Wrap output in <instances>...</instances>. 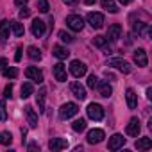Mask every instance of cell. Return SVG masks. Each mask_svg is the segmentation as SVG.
I'll list each match as a JSON object with an SVG mask.
<instances>
[{
  "mask_svg": "<svg viewBox=\"0 0 152 152\" xmlns=\"http://www.w3.org/2000/svg\"><path fill=\"white\" fill-rule=\"evenodd\" d=\"M63 2H64L66 6H73V4H77L79 0H63Z\"/></svg>",
  "mask_w": 152,
  "mask_h": 152,
  "instance_id": "60d3db41",
  "label": "cell"
},
{
  "mask_svg": "<svg viewBox=\"0 0 152 152\" xmlns=\"http://www.w3.org/2000/svg\"><path fill=\"white\" fill-rule=\"evenodd\" d=\"M23 111H25V116H27V122H29V125L34 129V127H38V113L31 107V106H25L23 107Z\"/></svg>",
  "mask_w": 152,
  "mask_h": 152,
  "instance_id": "2e32d148",
  "label": "cell"
},
{
  "mask_svg": "<svg viewBox=\"0 0 152 152\" xmlns=\"http://www.w3.org/2000/svg\"><path fill=\"white\" fill-rule=\"evenodd\" d=\"M132 2V0H120V4H124V6H129Z\"/></svg>",
  "mask_w": 152,
  "mask_h": 152,
  "instance_id": "ee69618b",
  "label": "cell"
},
{
  "mask_svg": "<svg viewBox=\"0 0 152 152\" xmlns=\"http://www.w3.org/2000/svg\"><path fill=\"white\" fill-rule=\"evenodd\" d=\"M52 73H54L56 81H59V83H64V81H66V66H64L63 63H57V64H54V68H52Z\"/></svg>",
  "mask_w": 152,
  "mask_h": 152,
  "instance_id": "9c48e42d",
  "label": "cell"
},
{
  "mask_svg": "<svg viewBox=\"0 0 152 152\" xmlns=\"http://www.w3.org/2000/svg\"><path fill=\"white\" fill-rule=\"evenodd\" d=\"M134 63L138 66H147L148 64V57H147V52L143 48H136L134 50Z\"/></svg>",
  "mask_w": 152,
  "mask_h": 152,
  "instance_id": "9a60e30c",
  "label": "cell"
},
{
  "mask_svg": "<svg viewBox=\"0 0 152 152\" xmlns=\"http://www.w3.org/2000/svg\"><path fill=\"white\" fill-rule=\"evenodd\" d=\"M31 31H32V34L36 36V38H41L43 34H45V22H41V20H34L32 22V27H31Z\"/></svg>",
  "mask_w": 152,
  "mask_h": 152,
  "instance_id": "ffe728a7",
  "label": "cell"
},
{
  "mask_svg": "<svg viewBox=\"0 0 152 152\" xmlns=\"http://www.w3.org/2000/svg\"><path fill=\"white\" fill-rule=\"evenodd\" d=\"M102 2V7L106 9V11H109V13H118V6L113 2V0H100Z\"/></svg>",
  "mask_w": 152,
  "mask_h": 152,
  "instance_id": "f1b7e54d",
  "label": "cell"
},
{
  "mask_svg": "<svg viewBox=\"0 0 152 152\" xmlns=\"http://www.w3.org/2000/svg\"><path fill=\"white\" fill-rule=\"evenodd\" d=\"M77 113H79V106L75 104V102H66V104H63L61 109H59V116H61L63 120H68V118L75 116Z\"/></svg>",
  "mask_w": 152,
  "mask_h": 152,
  "instance_id": "6da1fadb",
  "label": "cell"
},
{
  "mask_svg": "<svg viewBox=\"0 0 152 152\" xmlns=\"http://www.w3.org/2000/svg\"><path fill=\"white\" fill-rule=\"evenodd\" d=\"M9 29H11V22L2 20L0 22V43H6L9 38Z\"/></svg>",
  "mask_w": 152,
  "mask_h": 152,
  "instance_id": "d6986e66",
  "label": "cell"
},
{
  "mask_svg": "<svg viewBox=\"0 0 152 152\" xmlns=\"http://www.w3.org/2000/svg\"><path fill=\"white\" fill-rule=\"evenodd\" d=\"M104 131L102 129H91L90 132H88V143H91V145H95V143H100L102 140H104Z\"/></svg>",
  "mask_w": 152,
  "mask_h": 152,
  "instance_id": "5bb4252c",
  "label": "cell"
},
{
  "mask_svg": "<svg viewBox=\"0 0 152 152\" xmlns=\"http://www.w3.org/2000/svg\"><path fill=\"white\" fill-rule=\"evenodd\" d=\"M124 145H125V138H124L122 134H113V136L109 138L107 148H109V150H118V148L124 147Z\"/></svg>",
  "mask_w": 152,
  "mask_h": 152,
  "instance_id": "30bf717a",
  "label": "cell"
},
{
  "mask_svg": "<svg viewBox=\"0 0 152 152\" xmlns=\"http://www.w3.org/2000/svg\"><path fill=\"white\" fill-rule=\"evenodd\" d=\"M15 59H16V61H20V59H22V47H18V48H16V56H15Z\"/></svg>",
  "mask_w": 152,
  "mask_h": 152,
  "instance_id": "ab89813d",
  "label": "cell"
},
{
  "mask_svg": "<svg viewBox=\"0 0 152 152\" xmlns=\"http://www.w3.org/2000/svg\"><path fill=\"white\" fill-rule=\"evenodd\" d=\"M25 77L29 81H34V83H43V72L38 66H29L25 70Z\"/></svg>",
  "mask_w": 152,
  "mask_h": 152,
  "instance_id": "5b68a950",
  "label": "cell"
},
{
  "mask_svg": "<svg viewBox=\"0 0 152 152\" xmlns=\"http://www.w3.org/2000/svg\"><path fill=\"white\" fill-rule=\"evenodd\" d=\"M122 36V27L118 25V23H113L109 29H107V41H116L118 38Z\"/></svg>",
  "mask_w": 152,
  "mask_h": 152,
  "instance_id": "e0dca14e",
  "label": "cell"
},
{
  "mask_svg": "<svg viewBox=\"0 0 152 152\" xmlns=\"http://www.w3.org/2000/svg\"><path fill=\"white\" fill-rule=\"evenodd\" d=\"M107 66H113V68H118L120 72H124V73H131V64L127 63V61H124V59H109L107 61Z\"/></svg>",
  "mask_w": 152,
  "mask_h": 152,
  "instance_id": "52a82bcc",
  "label": "cell"
},
{
  "mask_svg": "<svg viewBox=\"0 0 152 152\" xmlns=\"http://www.w3.org/2000/svg\"><path fill=\"white\" fill-rule=\"evenodd\" d=\"M84 4H86V6H93V4H95V0H84Z\"/></svg>",
  "mask_w": 152,
  "mask_h": 152,
  "instance_id": "f6af8a7d",
  "label": "cell"
},
{
  "mask_svg": "<svg viewBox=\"0 0 152 152\" xmlns=\"http://www.w3.org/2000/svg\"><path fill=\"white\" fill-rule=\"evenodd\" d=\"M38 148H39V147H38L36 143H31V145H29V150H38Z\"/></svg>",
  "mask_w": 152,
  "mask_h": 152,
  "instance_id": "7bdbcfd3",
  "label": "cell"
},
{
  "mask_svg": "<svg viewBox=\"0 0 152 152\" xmlns=\"http://www.w3.org/2000/svg\"><path fill=\"white\" fill-rule=\"evenodd\" d=\"M70 72H72V75L73 77H83V75H86V72H88V68H86V64L83 63V61H79V59H73L72 63H70Z\"/></svg>",
  "mask_w": 152,
  "mask_h": 152,
  "instance_id": "7a4b0ae2",
  "label": "cell"
},
{
  "mask_svg": "<svg viewBox=\"0 0 152 152\" xmlns=\"http://www.w3.org/2000/svg\"><path fill=\"white\" fill-rule=\"evenodd\" d=\"M7 118V113H6V104L0 102V122H6Z\"/></svg>",
  "mask_w": 152,
  "mask_h": 152,
  "instance_id": "d590c367",
  "label": "cell"
},
{
  "mask_svg": "<svg viewBox=\"0 0 152 152\" xmlns=\"http://www.w3.org/2000/svg\"><path fill=\"white\" fill-rule=\"evenodd\" d=\"M2 73H4V77H7V79H16L18 77V70L15 66H6L2 70Z\"/></svg>",
  "mask_w": 152,
  "mask_h": 152,
  "instance_id": "83f0119b",
  "label": "cell"
},
{
  "mask_svg": "<svg viewBox=\"0 0 152 152\" xmlns=\"http://www.w3.org/2000/svg\"><path fill=\"white\" fill-rule=\"evenodd\" d=\"M27 56L32 59V61H39L41 59V50L38 47H29L27 48Z\"/></svg>",
  "mask_w": 152,
  "mask_h": 152,
  "instance_id": "4316f807",
  "label": "cell"
},
{
  "mask_svg": "<svg viewBox=\"0 0 152 152\" xmlns=\"http://www.w3.org/2000/svg\"><path fill=\"white\" fill-rule=\"evenodd\" d=\"M72 129H73L75 132H83V131L86 129V120H84V118H79V120H75V122L72 124Z\"/></svg>",
  "mask_w": 152,
  "mask_h": 152,
  "instance_id": "f546056e",
  "label": "cell"
},
{
  "mask_svg": "<svg viewBox=\"0 0 152 152\" xmlns=\"http://www.w3.org/2000/svg\"><path fill=\"white\" fill-rule=\"evenodd\" d=\"M134 32H136V34H141L143 38H148V34H150V27H148V23L136 22V23H134Z\"/></svg>",
  "mask_w": 152,
  "mask_h": 152,
  "instance_id": "44dd1931",
  "label": "cell"
},
{
  "mask_svg": "<svg viewBox=\"0 0 152 152\" xmlns=\"http://www.w3.org/2000/svg\"><path fill=\"white\" fill-rule=\"evenodd\" d=\"M11 31H13V34H15V36H18V38L25 34L23 23H20V22H11Z\"/></svg>",
  "mask_w": 152,
  "mask_h": 152,
  "instance_id": "484cf974",
  "label": "cell"
},
{
  "mask_svg": "<svg viewBox=\"0 0 152 152\" xmlns=\"http://www.w3.org/2000/svg\"><path fill=\"white\" fill-rule=\"evenodd\" d=\"M6 66H7V59L6 57H0V72H2Z\"/></svg>",
  "mask_w": 152,
  "mask_h": 152,
  "instance_id": "f35d334b",
  "label": "cell"
},
{
  "mask_svg": "<svg viewBox=\"0 0 152 152\" xmlns=\"http://www.w3.org/2000/svg\"><path fill=\"white\" fill-rule=\"evenodd\" d=\"M38 9H39L41 13H48L50 6H48V2H47V0H38Z\"/></svg>",
  "mask_w": 152,
  "mask_h": 152,
  "instance_id": "e575fe53",
  "label": "cell"
},
{
  "mask_svg": "<svg viewBox=\"0 0 152 152\" xmlns=\"http://www.w3.org/2000/svg\"><path fill=\"white\" fill-rule=\"evenodd\" d=\"M11 95H13V84H7L6 90H4V97L6 99H11Z\"/></svg>",
  "mask_w": 152,
  "mask_h": 152,
  "instance_id": "74e56055",
  "label": "cell"
},
{
  "mask_svg": "<svg viewBox=\"0 0 152 152\" xmlns=\"http://www.w3.org/2000/svg\"><path fill=\"white\" fill-rule=\"evenodd\" d=\"M66 25L72 29V31H83V27H84V20H83V16H79V15H70V16H66Z\"/></svg>",
  "mask_w": 152,
  "mask_h": 152,
  "instance_id": "277c9868",
  "label": "cell"
},
{
  "mask_svg": "<svg viewBox=\"0 0 152 152\" xmlns=\"http://www.w3.org/2000/svg\"><path fill=\"white\" fill-rule=\"evenodd\" d=\"M152 147V140L150 138H138L136 141V148L138 150H148Z\"/></svg>",
  "mask_w": 152,
  "mask_h": 152,
  "instance_id": "d4e9b609",
  "label": "cell"
},
{
  "mask_svg": "<svg viewBox=\"0 0 152 152\" xmlns=\"http://www.w3.org/2000/svg\"><path fill=\"white\" fill-rule=\"evenodd\" d=\"M70 91L73 93V97H77L79 100H84L86 99V88L81 83H72L70 84Z\"/></svg>",
  "mask_w": 152,
  "mask_h": 152,
  "instance_id": "8fae6325",
  "label": "cell"
},
{
  "mask_svg": "<svg viewBox=\"0 0 152 152\" xmlns=\"http://www.w3.org/2000/svg\"><path fill=\"white\" fill-rule=\"evenodd\" d=\"M20 93H22V95H20L22 99H29V97L34 93V86H32L31 83H23V84H22V90H20Z\"/></svg>",
  "mask_w": 152,
  "mask_h": 152,
  "instance_id": "cb8c5ba5",
  "label": "cell"
},
{
  "mask_svg": "<svg viewBox=\"0 0 152 152\" xmlns=\"http://www.w3.org/2000/svg\"><path fill=\"white\" fill-rule=\"evenodd\" d=\"M86 20H88V23H90L93 29H100V27L104 25V15H102V13H88Z\"/></svg>",
  "mask_w": 152,
  "mask_h": 152,
  "instance_id": "8992f818",
  "label": "cell"
},
{
  "mask_svg": "<svg viewBox=\"0 0 152 152\" xmlns=\"http://www.w3.org/2000/svg\"><path fill=\"white\" fill-rule=\"evenodd\" d=\"M93 43H95L97 47L104 48V47L107 45V38H106V36H95V38H93Z\"/></svg>",
  "mask_w": 152,
  "mask_h": 152,
  "instance_id": "1f68e13d",
  "label": "cell"
},
{
  "mask_svg": "<svg viewBox=\"0 0 152 152\" xmlns=\"http://www.w3.org/2000/svg\"><path fill=\"white\" fill-rule=\"evenodd\" d=\"M86 113H88V116H90L91 120H95V122H99V120L104 118V107H102L100 104H95V102L88 106Z\"/></svg>",
  "mask_w": 152,
  "mask_h": 152,
  "instance_id": "3957f363",
  "label": "cell"
},
{
  "mask_svg": "<svg viewBox=\"0 0 152 152\" xmlns=\"http://www.w3.org/2000/svg\"><path fill=\"white\" fill-rule=\"evenodd\" d=\"M59 39L64 41V43H72V41H73V36L68 34L66 31H59Z\"/></svg>",
  "mask_w": 152,
  "mask_h": 152,
  "instance_id": "d6a6232c",
  "label": "cell"
},
{
  "mask_svg": "<svg viewBox=\"0 0 152 152\" xmlns=\"http://www.w3.org/2000/svg\"><path fill=\"white\" fill-rule=\"evenodd\" d=\"M15 4H16V6H25L27 0H15Z\"/></svg>",
  "mask_w": 152,
  "mask_h": 152,
  "instance_id": "b9f144b4",
  "label": "cell"
},
{
  "mask_svg": "<svg viewBox=\"0 0 152 152\" xmlns=\"http://www.w3.org/2000/svg\"><path fill=\"white\" fill-rule=\"evenodd\" d=\"M125 100H127V107L129 109H136L138 107V95L134 93V90H127L125 91Z\"/></svg>",
  "mask_w": 152,
  "mask_h": 152,
  "instance_id": "ac0fdd59",
  "label": "cell"
},
{
  "mask_svg": "<svg viewBox=\"0 0 152 152\" xmlns=\"http://www.w3.org/2000/svg\"><path fill=\"white\" fill-rule=\"evenodd\" d=\"M140 131H141L140 120H138V118H131V120H129V124H127V129H125V132H127L129 136H132V138H138Z\"/></svg>",
  "mask_w": 152,
  "mask_h": 152,
  "instance_id": "ba28073f",
  "label": "cell"
},
{
  "mask_svg": "<svg viewBox=\"0 0 152 152\" xmlns=\"http://www.w3.org/2000/svg\"><path fill=\"white\" fill-rule=\"evenodd\" d=\"M18 16H20V18H29V16H31V11H29V9H27V7L23 6V9H20Z\"/></svg>",
  "mask_w": 152,
  "mask_h": 152,
  "instance_id": "8d00e7d4",
  "label": "cell"
},
{
  "mask_svg": "<svg viewBox=\"0 0 152 152\" xmlns=\"http://www.w3.org/2000/svg\"><path fill=\"white\" fill-rule=\"evenodd\" d=\"M48 147H50L52 152H59V150H63V148L68 147V141H66L64 138H52V140L48 141Z\"/></svg>",
  "mask_w": 152,
  "mask_h": 152,
  "instance_id": "4fadbf2b",
  "label": "cell"
},
{
  "mask_svg": "<svg viewBox=\"0 0 152 152\" xmlns=\"http://www.w3.org/2000/svg\"><path fill=\"white\" fill-rule=\"evenodd\" d=\"M97 83H99V77L93 73V75H88V88H91V90H95V86H97Z\"/></svg>",
  "mask_w": 152,
  "mask_h": 152,
  "instance_id": "836d02e7",
  "label": "cell"
},
{
  "mask_svg": "<svg viewBox=\"0 0 152 152\" xmlns=\"http://www.w3.org/2000/svg\"><path fill=\"white\" fill-rule=\"evenodd\" d=\"M45 95H47V90L45 88H41L38 91V95H36V104H38V111L39 113L45 111Z\"/></svg>",
  "mask_w": 152,
  "mask_h": 152,
  "instance_id": "603a6c76",
  "label": "cell"
},
{
  "mask_svg": "<svg viewBox=\"0 0 152 152\" xmlns=\"http://www.w3.org/2000/svg\"><path fill=\"white\" fill-rule=\"evenodd\" d=\"M95 88L99 90L100 97H106V99H109V97L113 95V88H111V84H109L107 81H99Z\"/></svg>",
  "mask_w": 152,
  "mask_h": 152,
  "instance_id": "7c38bea8",
  "label": "cell"
},
{
  "mask_svg": "<svg viewBox=\"0 0 152 152\" xmlns=\"http://www.w3.org/2000/svg\"><path fill=\"white\" fill-rule=\"evenodd\" d=\"M11 141H13V136H11L9 131L0 132V143H2V145H11Z\"/></svg>",
  "mask_w": 152,
  "mask_h": 152,
  "instance_id": "4dcf8cb0",
  "label": "cell"
},
{
  "mask_svg": "<svg viewBox=\"0 0 152 152\" xmlns=\"http://www.w3.org/2000/svg\"><path fill=\"white\" fill-rule=\"evenodd\" d=\"M52 54H54L57 59H61V61H63V59H66V57L70 56L68 48H66V47H61V45H56V47L52 48Z\"/></svg>",
  "mask_w": 152,
  "mask_h": 152,
  "instance_id": "7402d4cb",
  "label": "cell"
}]
</instances>
